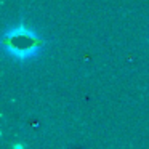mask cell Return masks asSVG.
I'll return each mask as SVG.
<instances>
[{"mask_svg":"<svg viewBox=\"0 0 149 149\" xmlns=\"http://www.w3.org/2000/svg\"><path fill=\"white\" fill-rule=\"evenodd\" d=\"M43 47V42L40 36H37L32 29L21 23L19 26L10 29L5 32L3 37V48L8 55L13 58L26 61L29 58H34L40 53Z\"/></svg>","mask_w":149,"mask_h":149,"instance_id":"1","label":"cell"}]
</instances>
